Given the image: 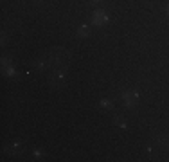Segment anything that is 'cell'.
I'll return each mask as SVG.
<instances>
[{"label":"cell","mask_w":169,"mask_h":162,"mask_svg":"<svg viewBox=\"0 0 169 162\" xmlns=\"http://www.w3.org/2000/svg\"><path fill=\"white\" fill-rule=\"evenodd\" d=\"M165 11H167V15H169V6H167V9H165Z\"/></svg>","instance_id":"3"},{"label":"cell","mask_w":169,"mask_h":162,"mask_svg":"<svg viewBox=\"0 0 169 162\" xmlns=\"http://www.w3.org/2000/svg\"><path fill=\"white\" fill-rule=\"evenodd\" d=\"M101 105H103V106H106V108H108V106H112V103H110L108 99H103V101H101Z\"/></svg>","instance_id":"2"},{"label":"cell","mask_w":169,"mask_h":162,"mask_svg":"<svg viewBox=\"0 0 169 162\" xmlns=\"http://www.w3.org/2000/svg\"><path fill=\"white\" fill-rule=\"evenodd\" d=\"M94 20H95V24H101V22H104V20H106V16H104V13H103V11H99V13H95Z\"/></svg>","instance_id":"1"}]
</instances>
